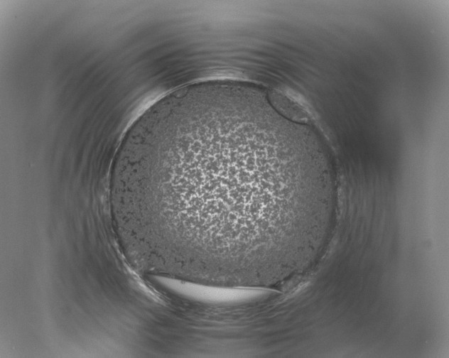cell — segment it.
<instances>
[{
    "mask_svg": "<svg viewBox=\"0 0 449 358\" xmlns=\"http://www.w3.org/2000/svg\"><path fill=\"white\" fill-rule=\"evenodd\" d=\"M151 269L203 286L276 288L303 244L314 173L293 127L258 91L182 90L126 168Z\"/></svg>",
    "mask_w": 449,
    "mask_h": 358,
    "instance_id": "1",
    "label": "cell"
}]
</instances>
